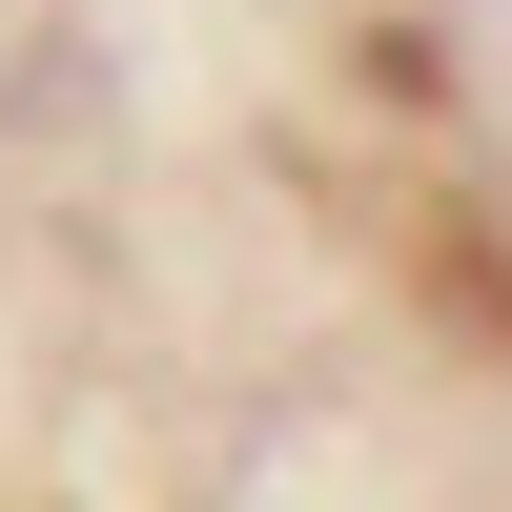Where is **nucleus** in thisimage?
<instances>
[]
</instances>
